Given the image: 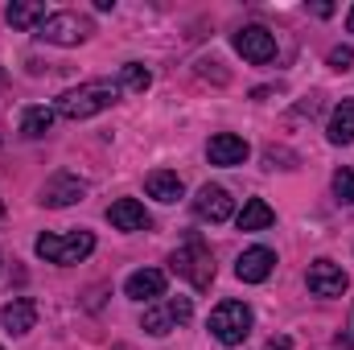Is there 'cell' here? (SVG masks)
<instances>
[{
	"mask_svg": "<svg viewBox=\"0 0 354 350\" xmlns=\"http://www.w3.org/2000/svg\"><path fill=\"white\" fill-rule=\"evenodd\" d=\"M120 83H111V79H95V83H83V87H71L58 95V103H54V111L58 116H66V120H91V116H99V111H107L115 99H120Z\"/></svg>",
	"mask_w": 354,
	"mask_h": 350,
	"instance_id": "6da1fadb",
	"label": "cell"
},
{
	"mask_svg": "<svg viewBox=\"0 0 354 350\" xmlns=\"http://www.w3.org/2000/svg\"><path fill=\"white\" fill-rule=\"evenodd\" d=\"M252 305H243V301H223V305H214L210 309V322H206V330L223 342V347H243L248 342V334H252Z\"/></svg>",
	"mask_w": 354,
	"mask_h": 350,
	"instance_id": "7a4b0ae2",
	"label": "cell"
},
{
	"mask_svg": "<svg viewBox=\"0 0 354 350\" xmlns=\"http://www.w3.org/2000/svg\"><path fill=\"white\" fill-rule=\"evenodd\" d=\"M174 272L181 280H189L198 293H206L210 284H214V256H210V248L202 243V239H185L181 248L174 252Z\"/></svg>",
	"mask_w": 354,
	"mask_h": 350,
	"instance_id": "3957f363",
	"label": "cell"
},
{
	"mask_svg": "<svg viewBox=\"0 0 354 350\" xmlns=\"http://www.w3.org/2000/svg\"><path fill=\"white\" fill-rule=\"evenodd\" d=\"M33 252L41 256L46 264H79L87 260L91 252H95V235L91 231H71V235H37V243H33Z\"/></svg>",
	"mask_w": 354,
	"mask_h": 350,
	"instance_id": "277c9868",
	"label": "cell"
},
{
	"mask_svg": "<svg viewBox=\"0 0 354 350\" xmlns=\"http://www.w3.org/2000/svg\"><path fill=\"white\" fill-rule=\"evenodd\" d=\"M37 37L50 42V46H79L91 37V21L79 12H50L41 25H37Z\"/></svg>",
	"mask_w": 354,
	"mask_h": 350,
	"instance_id": "5b68a950",
	"label": "cell"
},
{
	"mask_svg": "<svg viewBox=\"0 0 354 350\" xmlns=\"http://www.w3.org/2000/svg\"><path fill=\"white\" fill-rule=\"evenodd\" d=\"M194 317V305H189V297H169L165 305H157V309H149L145 313V334H153V338H165L174 326H185Z\"/></svg>",
	"mask_w": 354,
	"mask_h": 350,
	"instance_id": "8992f818",
	"label": "cell"
},
{
	"mask_svg": "<svg viewBox=\"0 0 354 350\" xmlns=\"http://www.w3.org/2000/svg\"><path fill=\"white\" fill-rule=\"evenodd\" d=\"M235 50H239L248 62L268 66V62L276 58V37L268 33L264 25H248V29H239V33H235Z\"/></svg>",
	"mask_w": 354,
	"mask_h": 350,
	"instance_id": "52a82bcc",
	"label": "cell"
},
{
	"mask_svg": "<svg viewBox=\"0 0 354 350\" xmlns=\"http://www.w3.org/2000/svg\"><path fill=\"white\" fill-rule=\"evenodd\" d=\"M87 198V181H79L75 174H54L46 185H41V206H75Z\"/></svg>",
	"mask_w": 354,
	"mask_h": 350,
	"instance_id": "ba28073f",
	"label": "cell"
},
{
	"mask_svg": "<svg viewBox=\"0 0 354 350\" xmlns=\"http://www.w3.org/2000/svg\"><path fill=\"white\" fill-rule=\"evenodd\" d=\"M309 293L313 297H342L346 293V272L334 260H313L309 264Z\"/></svg>",
	"mask_w": 354,
	"mask_h": 350,
	"instance_id": "9c48e42d",
	"label": "cell"
},
{
	"mask_svg": "<svg viewBox=\"0 0 354 350\" xmlns=\"http://www.w3.org/2000/svg\"><path fill=\"white\" fill-rule=\"evenodd\" d=\"M194 210H198V219H206V223H227V219L235 214V198H231L223 185H202L198 198H194Z\"/></svg>",
	"mask_w": 354,
	"mask_h": 350,
	"instance_id": "30bf717a",
	"label": "cell"
},
{
	"mask_svg": "<svg viewBox=\"0 0 354 350\" xmlns=\"http://www.w3.org/2000/svg\"><path fill=\"white\" fill-rule=\"evenodd\" d=\"M272 268H276V252H272V248H248V252L235 260V276H239L243 284H264L268 276H272Z\"/></svg>",
	"mask_w": 354,
	"mask_h": 350,
	"instance_id": "8fae6325",
	"label": "cell"
},
{
	"mask_svg": "<svg viewBox=\"0 0 354 350\" xmlns=\"http://www.w3.org/2000/svg\"><path fill=\"white\" fill-rule=\"evenodd\" d=\"M248 140L243 136H235V132H218V136H210V145H206V157H210V165H243L248 161Z\"/></svg>",
	"mask_w": 354,
	"mask_h": 350,
	"instance_id": "7c38bea8",
	"label": "cell"
},
{
	"mask_svg": "<svg viewBox=\"0 0 354 350\" xmlns=\"http://www.w3.org/2000/svg\"><path fill=\"white\" fill-rule=\"evenodd\" d=\"M107 223H111L115 231H149V227H153L149 210H145L136 198H120V202H111V206H107Z\"/></svg>",
	"mask_w": 354,
	"mask_h": 350,
	"instance_id": "4fadbf2b",
	"label": "cell"
},
{
	"mask_svg": "<svg viewBox=\"0 0 354 350\" xmlns=\"http://www.w3.org/2000/svg\"><path fill=\"white\" fill-rule=\"evenodd\" d=\"M124 293L132 301H157V297H165V272L161 268H140L124 280Z\"/></svg>",
	"mask_w": 354,
	"mask_h": 350,
	"instance_id": "5bb4252c",
	"label": "cell"
},
{
	"mask_svg": "<svg viewBox=\"0 0 354 350\" xmlns=\"http://www.w3.org/2000/svg\"><path fill=\"white\" fill-rule=\"evenodd\" d=\"M0 322H4L8 334H29V330L37 326V301H29V297H12V301L0 309Z\"/></svg>",
	"mask_w": 354,
	"mask_h": 350,
	"instance_id": "9a60e30c",
	"label": "cell"
},
{
	"mask_svg": "<svg viewBox=\"0 0 354 350\" xmlns=\"http://www.w3.org/2000/svg\"><path fill=\"white\" fill-rule=\"evenodd\" d=\"M4 17H8V25H12V29H37L50 12H46V4H41V0H12V4L4 8Z\"/></svg>",
	"mask_w": 354,
	"mask_h": 350,
	"instance_id": "2e32d148",
	"label": "cell"
},
{
	"mask_svg": "<svg viewBox=\"0 0 354 350\" xmlns=\"http://www.w3.org/2000/svg\"><path fill=\"white\" fill-rule=\"evenodd\" d=\"M326 136H330V145H354V99H342L334 107Z\"/></svg>",
	"mask_w": 354,
	"mask_h": 350,
	"instance_id": "e0dca14e",
	"label": "cell"
},
{
	"mask_svg": "<svg viewBox=\"0 0 354 350\" xmlns=\"http://www.w3.org/2000/svg\"><path fill=\"white\" fill-rule=\"evenodd\" d=\"M235 223H239V231H264V227L276 223V210L268 206L264 198H248L243 210L235 214Z\"/></svg>",
	"mask_w": 354,
	"mask_h": 350,
	"instance_id": "ac0fdd59",
	"label": "cell"
},
{
	"mask_svg": "<svg viewBox=\"0 0 354 350\" xmlns=\"http://www.w3.org/2000/svg\"><path fill=\"white\" fill-rule=\"evenodd\" d=\"M145 190H149L157 202H177V198H181V177H177V174H165V169H157V174L145 177Z\"/></svg>",
	"mask_w": 354,
	"mask_h": 350,
	"instance_id": "d6986e66",
	"label": "cell"
},
{
	"mask_svg": "<svg viewBox=\"0 0 354 350\" xmlns=\"http://www.w3.org/2000/svg\"><path fill=\"white\" fill-rule=\"evenodd\" d=\"M120 87L132 91V95H145V91L153 87L149 66H145V62H124V71H120Z\"/></svg>",
	"mask_w": 354,
	"mask_h": 350,
	"instance_id": "ffe728a7",
	"label": "cell"
},
{
	"mask_svg": "<svg viewBox=\"0 0 354 350\" xmlns=\"http://www.w3.org/2000/svg\"><path fill=\"white\" fill-rule=\"evenodd\" d=\"M50 124H54V111H50V107H29V111L21 116V132H25V136H33V140H37V136H46V132H50Z\"/></svg>",
	"mask_w": 354,
	"mask_h": 350,
	"instance_id": "44dd1931",
	"label": "cell"
},
{
	"mask_svg": "<svg viewBox=\"0 0 354 350\" xmlns=\"http://www.w3.org/2000/svg\"><path fill=\"white\" fill-rule=\"evenodd\" d=\"M334 198L342 206H354V169H338L334 174Z\"/></svg>",
	"mask_w": 354,
	"mask_h": 350,
	"instance_id": "7402d4cb",
	"label": "cell"
},
{
	"mask_svg": "<svg viewBox=\"0 0 354 350\" xmlns=\"http://www.w3.org/2000/svg\"><path fill=\"white\" fill-rule=\"evenodd\" d=\"M330 66H334L338 75H346V71L354 66V50L351 46H334V50H330Z\"/></svg>",
	"mask_w": 354,
	"mask_h": 350,
	"instance_id": "603a6c76",
	"label": "cell"
},
{
	"mask_svg": "<svg viewBox=\"0 0 354 350\" xmlns=\"http://www.w3.org/2000/svg\"><path fill=\"white\" fill-rule=\"evenodd\" d=\"M276 161H297V157H292V153H284V149H268L264 165H268V169H276Z\"/></svg>",
	"mask_w": 354,
	"mask_h": 350,
	"instance_id": "cb8c5ba5",
	"label": "cell"
},
{
	"mask_svg": "<svg viewBox=\"0 0 354 350\" xmlns=\"http://www.w3.org/2000/svg\"><path fill=\"white\" fill-rule=\"evenodd\" d=\"M268 350H288V338H272V342H268Z\"/></svg>",
	"mask_w": 354,
	"mask_h": 350,
	"instance_id": "d4e9b609",
	"label": "cell"
},
{
	"mask_svg": "<svg viewBox=\"0 0 354 350\" xmlns=\"http://www.w3.org/2000/svg\"><path fill=\"white\" fill-rule=\"evenodd\" d=\"M4 280H8V260L0 256V284H4Z\"/></svg>",
	"mask_w": 354,
	"mask_h": 350,
	"instance_id": "484cf974",
	"label": "cell"
},
{
	"mask_svg": "<svg viewBox=\"0 0 354 350\" xmlns=\"http://www.w3.org/2000/svg\"><path fill=\"white\" fill-rule=\"evenodd\" d=\"M351 33H354V8H351Z\"/></svg>",
	"mask_w": 354,
	"mask_h": 350,
	"instance_id": "4316f807",
	"label": "cell"
},
{
	"mask_svg": "<svg viewBox=\"0 0 354 350\" xmlns=\"http://www.w3.org/2000/svg\"><path fill=\"white\" fill-rule=\"evenodd\" d=\"M0 219H4V202H0Z\"/></svg>",
	"mask_w": 354,
	"mask_h": 350,
	"instance_id": "83f0119b",
	"label": "cell"
},
{
	"mask_svg": "<svg viewBox=\"0 0 354 350\" xmlns=\"http://www.w3.org/2000/svg\"><path fill=\"white\" fill-rule=\"evenodd\" d=\"M0 350H4V347H0Z\"/></svg>",
	"mask_w": 354,
	"mask_h": 350,
	"instance_id": "f1b7e54d",
	"label": "cell"
},
{
	"mask_svg": "<svg viewBox=\"0 0 354 350\" xmlns=\"http://www.w3.org/2000/svg\"><path fill=\"white\" fill-rule=\"evenodd\" d=\"M115 350H120V347H115Z\"/></svg>",
	"mask_w": 354,
	"mask_h": 350,
	"instance_id": "f546056e",
	"label": "cell"
}]
</instances>
